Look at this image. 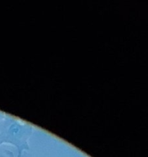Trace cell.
<instances>
[{"label":"cell","instance_id":"obj_1","mask_svg":"<svg viewBox=\"0 0 148 157\" xmlns=\"http://www.w3.org/2000/svg\"><path fill=\"white\" fill-rule=\"evenodd\" d=\"M0 117H1V116H0Z\"/></svg>","mask_w":148,"mask_h":157}]
</instances>
